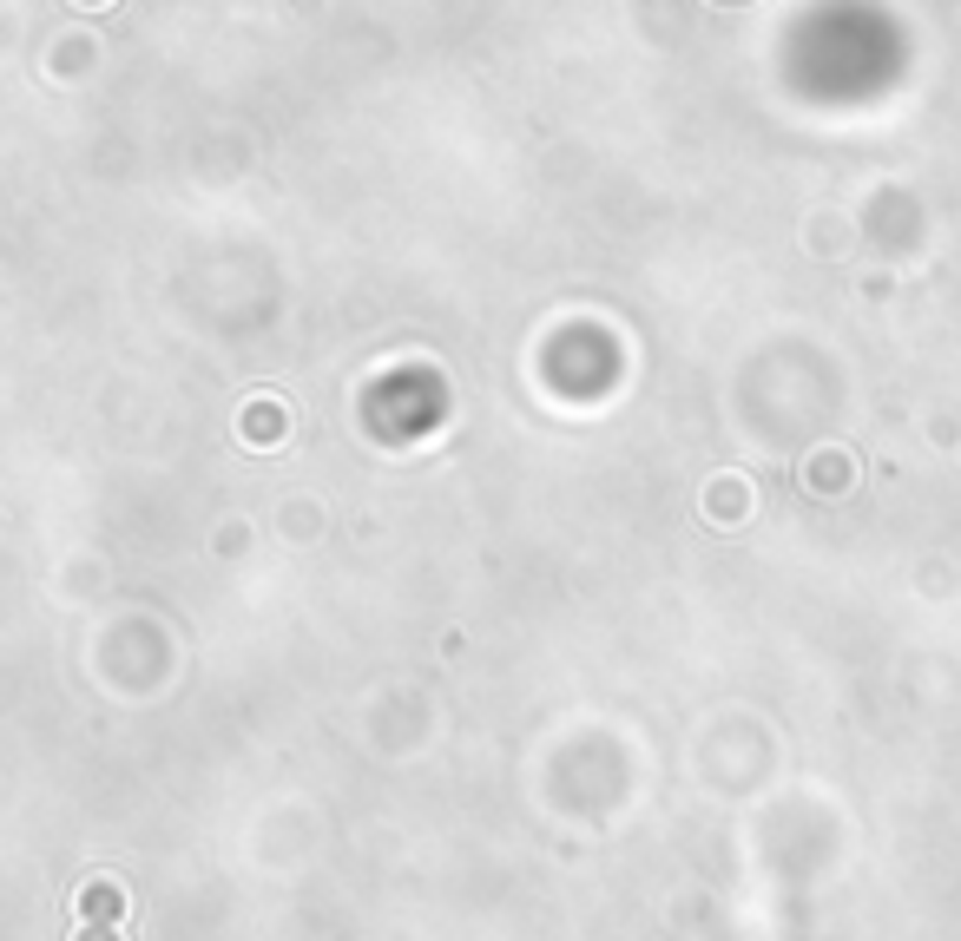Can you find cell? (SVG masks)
Masks as SVG:
<instances>
[{
	"mask_svg": "<svg viewBox=\"0 0 961 941\" xmlns=\"http://www.w3.org/2000/svg\"><path fill=\"white\" fill-rule=\"evenodd\" d=\"M99 941H112V935H99Z\"/></svg>",
	"mask_w": 961,
	"mask_h": 941,
	"instance_id": "obj_3",
	"label": "cell"
},
{
	"mask_svg": "<svg viewBox=\"0 0 961 941\" xmlns=\"http://www.w3.org/2000/svg\"><path fill=\"white\" fill-rule=\"evenodd\" d=\"M744 507H751L744 481H718V487H711V520H744Z\"/></svg>",
	"mask_w": 961,
	"mask_h": 941,
	"instance_id": "obj_1",
	"label": "cell"
},
{
	"mask_svg": "<svg viewBox=\"0 0 961 941\" xmlns=\"http://www.w3.org/2000/svg\"><path fill=\"white\" fill-rule=\"evenodd\" d=\"M79 909L99 915V922H112V915H119V889H99L93 882V889H79Z\"/></svg>",
	"mask_w": 961,
	"mask_h": 941,
	"instance_id": "obj_2",
	"label": "cell"
}]
</instances>
